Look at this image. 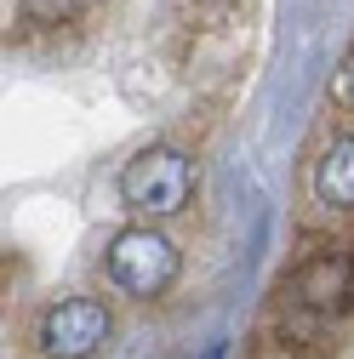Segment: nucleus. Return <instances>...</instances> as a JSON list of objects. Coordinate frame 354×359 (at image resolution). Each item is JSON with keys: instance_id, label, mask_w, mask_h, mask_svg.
<instances>
[{"instance_id": "obj_1", "label": "nucleus", "mask_w": 354, "mask_h": 359, "mask_svg": "<svg viewBox=\"0 0 354 359\" xmlns=\"http://www.w3.org/2000/svg\"><path fill=\"white\" fill-rule=\"evenodd\" d=\"M103 268H109V280H114L126 297L149 302V297H166V291H171L183 257H177V245H171L160 229H149V222H143V229H120V234L109 240Z\"/></svg>"}, {"instance_id": "obj_2", "label": "nucleus", "mask_w": 354, "mask_h": 359, "mask_svg": "<svg viewBox=\"0 0 354 359\" xmlns=\"http://www.w3.org/2000/svg\"><path fill=\"white\" fill-rule=\"evenodd\" d=\"M195 194V160L183 149H143L120 171V200L143 217H177Z\"/></svg>"}, {"instance_id": "obj_3", "label": "nucleus", "mask_w": 354, "mask_h": 359, "mask_svg": "<svg viewBox=\"0 0 354 359\" xmlns=\"http://www.w3.org/2000/svg\"><path fill=\"white\" fill-rule=\"evenodd\" d=\"M114 337V313L98 302V297H69V302H52L34 325V342L46 359H92L103 342Z\"/></svg>"}, {"instance_id": "obj_4", "label": "nucleus", "mask_w": 354, "mask_h": 359, "mask_svg": "<svg viewBox=\"0 0 354 359\" xmlns=\"http://www.w3.org/2000/svg\"><path fill=\"white\" fill-rule=\"evenodd\" d=\"M291 297L315 313H343L354 302V262L343 251H320L291 274Z\"/></svg>"}, {"instance_id": "obj_5", "label": "nucleus", "mask_w": 354, "mask_h": 359, "mask_svg": "<svg viewBox=\"0 0 354 359\" xmlns=\"http://www.w3.org/2000/svg\"><path fill=\"white\" fill-rule=\"evenodd\" d=\"M315 200L332 211H354V131L332 137L315 160Z\"/></svg>"}, {"instance_id": "obj_6", "label": "nucleus", "mask_w": 354, "mask_h": 359, "mask_svg": "<svg viewBox=\"0 0 354 359\" xmlns=\"http://www.w3.org/2000/svg\"><path fill=\"white\" fill-rule=\"evenodd\" d=\"M337 103H348L354 109V52L343 57V69H337Z\"/></svg>"}, {"instance_id": "obj_7", "label": "nucleus", "mask_w": 354, "mask_h": 359, "mask_svg": "<svg viewBox=\"0 0 354 359\" xmlns=\"http://www.w3.org/2000/svg\"><path fill=\"white\" fill-rule=\"evenodd\" d=\"M200 359H223V342H217V348H206V353H200Z\"/></svg>"}]
</instances>
